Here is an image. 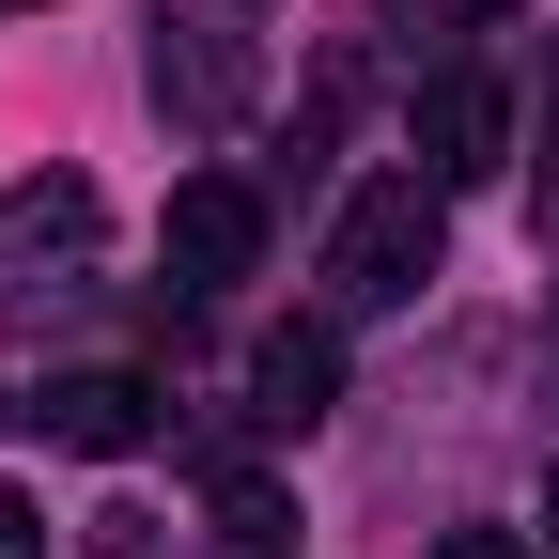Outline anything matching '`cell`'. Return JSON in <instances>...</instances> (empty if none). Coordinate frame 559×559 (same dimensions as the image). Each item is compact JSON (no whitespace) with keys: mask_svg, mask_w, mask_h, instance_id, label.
I'll list each match as a JSON object with an SVG mask.
<instances>
[{"mask_svg":"<svg viewBox=\"0 0 559 559\" xmlns=\"http://www.w3.org/2000/svg\"><path fill=\"white\" fill-rule=\"evenodd\" d=\"M0 559H47V513L16 498V481H0Z\"/></svg>","mask_w":559,"mask_h":559,"instance_id":"cell-8","label":"cell"},{"mask_svg":"<svg viewBox=\"0 0 559 559\" xmlns=\"http://www.w3.org/2000/svg\"><path fill=\"white\" fill-rule=\"evenodd\" d=\"M513 156V94L498 79H419V171L436 187H481Z\"/></svg>","mask_w":559,"mask_h":559,"instance_id":"cell-3","label":"cell"},{"mask_svg":"<svg viewBox=\"0 0 559 559\" xmlns=\"http://www.w3.org/2000/svg\"><path fill=\"white\" fill-rule=\"evenodd\" d=\"M436 249H451V187L436 171H373L342 202V234H326V296L342 311H404L419 280H436Z\"/></svg>","mask_w":559,"mask_h":559,"instance_id":"cell-1","label":"cell"},{"mask_svg":"<svg viewBox=\"0 0 559 559\" xmlns=\"http://www.w3.org/2000/svg\"><path fill=\"white\" fill-rule=\"evenodd\" d=\"M436 559H528V528H451Z\"/></svg>","mask_w":559,"mask_h":559,"instance_id":"cell-9","label":"cell"},{"mask_svg":"<svg viewBox=\"0 0 559 559\" xmlns=\"http://www.w3.org/2000/svg\"><path fill=\"white\" fill-rule=\"evenodd\" d=\"M62 249H94V187H79V171L0 187V264H62Z\"/></svg>","mask_w":559,"mask_h":559,"instance_id":"cell-7","label":"cell"},{"mask_svg":"<svg viewBox=\"0 0 559 559\" xmlns=\"http://www.w3.org/2000/svg\"><path fill=\"white\" fill-rule=\"evenodd\" d=\"M249 404L280 419V436H311V419L342 404V342H326V326H264V342H249Z\"/></svg>","mask_w":559,"mask_h":559,"instance_id":"cell-4","label":"cell"},{"mask_svg":"<svg viewBox=\"0 0 559 559\" xmlns=\"http://www.w3.org/2000/svg\"><path fill=\"white\" fill-rule=\"evenodd\" d=\"M544 544H559V481H544Z\"/></svg>","mask_w":559,"mask_h":559,"instance_id":"cell-10","label":"cell"},{"mask_svg":"<svg viewBox=\"0 0 559 559\" xmlns=\"http://www.w3.org/2000/svg\"><path fill=\"white\" fill-rule=\"evenodd\" d=\"M249 264H264L249 171H187V187H171V280H187V296H218V280H249Z\"/></svg>","mask_w":559,"mask_h":559,"instance_id":"cell-2","label":"cell"},{"mask_svg":"<svg viewBox=\"0 0 559 559\" xmlns=\"http://www.w3.org/2000/svg\"><path fill=\"white\" fill-rule=\"evenodd\" d=\"M249 94V47L218 32V16H187V32H156V109H187V124H218Z\"/></svg>","mask_w":559,"mask_h":559,"instance_id":"cell-6","label":"cell"},{"mask_svg":"<svg viewBox=\"0 0 559 559\" xmlns=\"http://www.w3.org/2000/svg\"><path fill=\"white\" fill-rule=\"evenodd\" d=\"M32 419H47L62 451H94V466H124L140 436H156V389H140V373H62V389H47Z\"/></svg>","mask_w":559,"mask_h":559,"instance_id":"cell-5","label":"cell"}]
</instances>
